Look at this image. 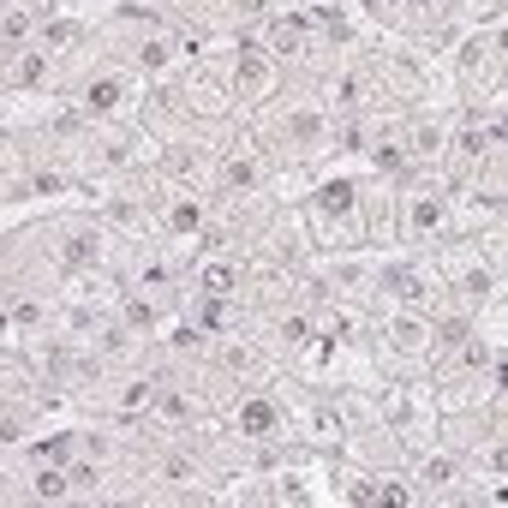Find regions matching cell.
I'll list each match as a JSON object with an SVG mask.
<instances>
[{
    "instance_id": "1",
    "label": "cell",
    "mask_w": 508,
    "mask_h": 508,
    "mask_svg": "<svg viewBox=\"0 0 508 508\" xmlns=\"http://www.w3.org/2000/svg\"><path fill=\"white\" fill-rule=\"evenodd\" d=\"M60 491H66V478H60V473H42V478H36V496H60Z\"/></svg>"
}]
</instances>
